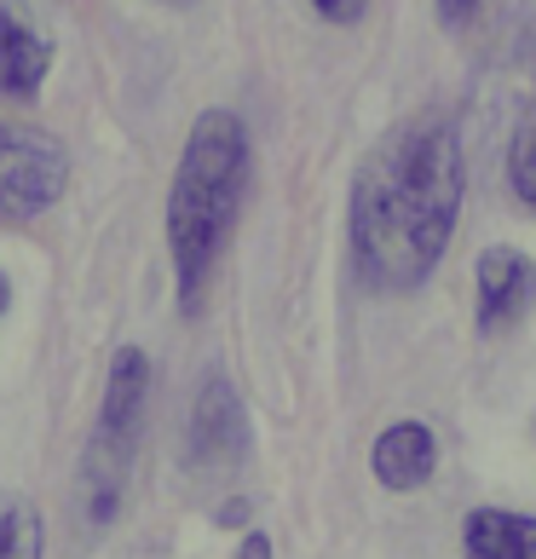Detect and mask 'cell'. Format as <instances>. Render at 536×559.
<instances>
[{
    "label": "cell",
    "mask_w": 536,
    "mask_h": 559,
    "mask_svg": "<svg viewBox=\"0 0 536 559\" xmlns=\"http://www.w3.org/2000/svg\"><path fill=\"white\" fill-rule=\"evenodd\" d=\"M467 151L450 116H416L393 128L353 179L346 242L353 265L381 295H409L439 272L462 225Z\"/></svg>",
    "instance_id": "6da1fadb"
},
{
    "label": "cell",
    "mask_w": 536,
    "mask_h": 559,
    "mask_svg": "<svg viewBox=\"0 0 536 559\" xmlns=\"http://www.w3.org/2000/svg\"><path fill=\"white\" fill-rule=\"evenodd\" d=\"M254 179V144L237 110H202L184 133L179 168L168 185V260H174V288L179 312L196 318L209 300V283L219 272V254L237 231L242 197Z\"/></svg>",
    "instance_id": "7a4b0ae2"
},
{
    "label": "cell",
    "mask_w": 536,
    "mask_h": 559,
    "mask_svg": "<svg viewBox=\"0 0 536 559\" xmlns=\"http://www.w3.org/2000/svg\"><path fill=\"white\" fill-rule=\"evenodd\" d=\"M144 404H151V358L139 346H116L105 369V399H98V427L81 455V513L93 525H110L121 508L144 432Z\"/></svg>",
    "instance_id": "3957f363"
},
{
    "label": "cell",
    "mask_w": 536,
    "mask_h": 559,
    "mask_svg": "<svg viewBox=\"0 0 536 559\" xmlns=\"http://www.w3.org/2000/svg\"><path fill=\"white\" fill-rule=\"evenodd\" d=\"M70 191V151L52 133L0 121V231L35 225Z\"/></svg>",
    "instance_id": "277c9868"
},
{
    "label": "cell",
    "mask_w": 536,
    "mask_h": 559,
    "mask_svg": "<svg viewBox=\"0 0 536 559\" xmlns=\"http://www.w3.org/2000/svg\"><path fill=\"white\" fill-rule=\"evenodd\" d=\"M184 455H191V467H237L249 455V409H242L237 386L225 376H209L196 386Z\"/></svg>",
    "instance_id": "5b68a950"
},
{
    "label": "cell",
    "mask_w": 536,
    "mask_h": 559,
    "mask_svg": "<svg viewBox=\"0 0 536 559\" xmlns=\"http://www.w3.org/2000/svg\"><path fill=\"white\" fill-rule=\"evenodd\" d=\"M473 283H479V295H473V323H479V335H502L513 329L531 306H536V260L520 254V248H485L479 265H473Z\"/></svg>",
    "instance_id": "8992f818"
},
{
    "label": "cell",
    "mask_w": 536,
    "mask_h": 559,
    "mask_svg": "<svg viewBox=\"0 0 536 559\" xmlns=\"http://www.w3.org/2000/svg\"><path fill=\"white\" fill-rule=\"evenodd\" d=\"M52 75V40L35 29V17L17 0H0V93L29 105Z\"/></svg>",
    "instance_id": "52a82bcc"
},
{
    "label": "cell",
    "mask_w": 536,
    "mask_h": 559,
    "mask_svg": "<svg viewBox=\"0 0 536 559\" xmlns=\"http://www.w3.org/2000/svg\"><path fill=\"white\" fill-rule=\"evenodd\" d=\"M369 467L386 490H421L439 467V439L427 421H393L369 450Z\"/></svg>",
    "instance_id": "ba28073f"
},
{
    "label": "cell",
    "mask_w": 536,
    "mask_h": 559,
    "mask_svg": "<svg viewBox=\"0 0 536 559\" xmlns=\"http://www.w3.org/2000/svg\"><path fill=\"white\" fill-rule=\"evenodd\" d=\"M467 559H536V520L513 508H473L462 520Z\"/></svg>",
    "instance_id": "9c48e42d"
},
{
    "label": "cell",
    "mask_w": 536,
    "mask_h": 559,
    "mask_svg": "<svg viewBox=\"0 0 536 559\" xmlns=\"http://www.w3.org/2000/svg\"><path fill=\"white\" fill-rule=\"evenodd\" d=\"M47 536H40V513L29 496L0 490V559H40Z\"/></svg>",
    "instance_id": "30bf717a"
},
{
    "label": "cell",
    "mask_w": 536,
    "mask_h": 559,
    "mask_svg": "<svg viewBox=\"0 0 536 559\" xmlns=\"http://www.w3.org/2000/svg\"><path fill=\"white\" fill-rule=\"evenodd\" d=\"M508 185H513V197H520V209L536 214V93L520 110L513 139H508Z\"/></svg>",
    "instance_id": "8fae6325"
},
{
    "label": "cell",
    "mask_w": 536,
    "mask_h": 559,
    "mask_svg": "<svg viewBox=\"0 0 536 559\" xmlns=\"http://www.w3.org/2000/svg\"><path fill=\"white\" fill-rule=\"evenodd\" d=\"M318 17H329V24H358V17L369 12V0H306Z\"/></svg>",
    "instance_id": "7c38bea8"
},
{
    "label": "cell",
    "mask_w": 536,
    "mask_h": 559,
    "mask_svg": "<svg viewBox=\"0 0 536 559\" xmlns=\"http://www.w3.org/2000/svg\"><path fill=\"white\" fill-rule=\"evenodd\" d=\"M237 559H272V536L249 531V536H242V548H237Z\"/></svg>",
    "instance_id": "4fadbf2b"
},
{
    "label": "cell",
    "mask_w": 536,
    "mask_h": 559,
    "mask_svg": "<svg viewBox=\"0 0 536 559\" xmlns=\"http://www.w3.org/2000/svg\"><path fill=\"white\" fill-rule=\"evenodd\" d=\"M473 7H479V0H439V17H444V24H467Z\"/></svg>",
    "instance_id": "5bb4252c"
},
{
    "label": "cell",
    "mask_w": 536,
    "mask_h": 559,
    "mask_svg": "<svg viewBox=\"0 0 536 559\" xmlns=\"http://www.w3.org/2000/svg\"><path fill=\"white\" fill-rule=\"evenodd\" d=\"M219 525H249V502H225L219 508Z\"/></svg>",
    "instance_id": "9a60e30c"
},
{
    "label": "cell",
    "mask_w": 536,
    "mask_h": 559,
    "mask_svg": "<svg viewBox=\"0 0 536 559\" xmlns=\"http://www.w3.org/2000/svg\"><path fill=\"white\" fill-rule=\"evenodd\" d=\"M12 312V277H7V265H0V318Z\"/></svg>",
    "instance_id": "2e32d148"
},
{
    "label": "cell",
    "mask_w": 536,
    "mask_h": 559,
    "mask_svg": "<svg viewBox=\"0 0 536 559\" xmlns=\"http://www.w3.org/2000/svg\"><path fill=\"white\" fill-rule=\"evenodd\" d=\"M168 7H184V0H168Z\"/></svg>",
    "instance_id": "e0dca14e"
},
{
    "label": "cell",
    "mask_w": 536,
    "mask_h": 559,
    "mask_svg": "<svg viewBox=\"0 0 536 559\" xmlns=\"http://www.w3.org/2000/svg\"><path fill=\"white\" fill-rule=\"evenodd\" d=\"M531 427H536V421H531Z\"/></svg>",
    "instance_id": "ac0fdd59"
}]
</instances>
